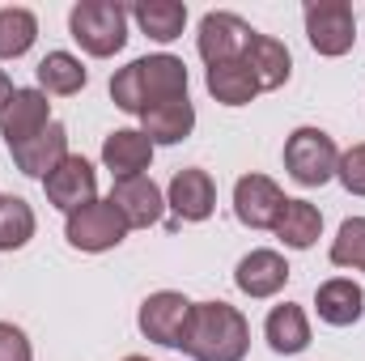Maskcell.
Here are the masks:
<instances>
[{
	"mask_svg": "<svg viewBox=\"0 0 365 361\" xmlns=\"http://www.w3.org/2000/svg\"><path fill=\"white\" fill-rule=\"evenodd\" d=\"M47 123H51V102L43 90H17L9 98V106L0 111V136L9 149L34 141Z\"/></svg>",
	"mask_w": 365,
	"mask_h": 361,
	"instance_id": "obj_12",
	"label": "cell"
},
{
	"mask_svg": "<svg viewBox=\"0 0 365 361\" xmlns=\"http://www.w3.org/2000/svg\"><path fill=\"white\" fill-rule=\"evenodd\" d=\"M0 361H34V349L17 323H0Z\"/></svg>",
	"mask_w": 365,
	"mask_h": 361,
	"instance_id": "obj_29",
	"label": "cell"
},
{
	"mask_svg": "<svg viewBox=\"0 0 365 361\" xmlns=\"http://www.w3.org/2000/svg\"><path fill=\"white\" fill-rule=\"evenodd\" d=\"M34 208L21 195H0V251H21L34 238Z\"/></svg>",
	"mask_w": 365,
	"mask_h": 361,
	"instance_id": "obj_26",
	"label": "cell"
},
{
	"mask_svg": "<svg viewBox=\"0 0 365 361\" xmlns=\"http://www.w3.org/2000/svg\"><path fill=\"white\" fill-rule=\"evenodd\" d=\"M251 349V323L230 302H195L179 353L191 361H242Z\"/></svg>",
	"mask_w": 365,
	"mask_h": 361,
	"instance_id": "obj_1",
	"label": "cell"
},
{
	"mask_svg": "<svg viewBox=\"0 0 365 361\" xmlns=\"http://www.w3.org/2000/svg\"><path fill=\"white\" fill-rule=\"evenodd\" d=\"M68 34L81 43L86 56L106 60L128 43V9L119 0H81L68 13Z\"/></svg>",
	"mask_w": 365,
	"mask_h": 361,
	"instance_id": "obj_3",
	"label": "cell"
},
{
	"mask_svg": "<svg viewBox=\"0 0 365 361\" xmlns=\"http://www.w3.org/2000/svg\"><path fill=\"white\" fill-rule=\"evenodd\" d=\"M242 64L251 68V77H255L259 90H280L289 81V73H293L289 47L280 39H272V34H251L247 51H242Z\"/></svg>",
	"mask_w": 365,
	"mask_h": 361,
	"instance_id": "obj_18",
	"label": "cell"
},
{
	"mask_svg": "<svg viewBox=\"0 0 365 361\" xmlns=\"http://www.w3.org/2000/svg\"><path fill=\"white\" fill-rule=\"evenodd\" d=\"M336 179L344 183L349 195H365V145H353L340 153V166H336Z\"/></svg>",
	"mask_w": 365,
	"mask_h": 361,
	"instance_id": "obj_28",
	"label": "cell"
},
{
	"mask_svg": "<svg viewBox=\"0 0 365 361\" xmlns=\"http://www.w3.org/2000/svg\"><path fill=\"white\" fill-rule=\"evenodd\" d=\"M153 162V141L136 128H115L106 141H102V166L115 175V179H132V175H145Z\"/></svg>",
	"mask_w": 365,
	"mask_h": 361,
	"instance_id": "obj_17",
	"label": "cell"
},
{
	"mask_svg": "<svg viewBox=\"0 0 365 361\" xmlns=\"http://www.w3.org/2000/svg\"><path fill=\"white\" fill-rule=\"evenodd\" d=\"M34 73H38V90L43 93H60V98L81 93L86 90V81H90L86 64H81L73 51H47V56L38 60Z\"/></svg>",
	"mask_w": 365,
	"mask_h": 361,
	"instance_id": "obj_23",
	"label": "cell"
},
{
	"mask_svg": "<svg viewBox=\"0 0 365 361\" xmlns=\"http://www.w3.org/2000/svg\"><path fill=\"white\" fill-rule=\"evenodd\" d=\"M251 34H255V30H251L238 13L212 9V13H204V17H200L195 51H200V60H204L208 68H217V64H234V60H242V51H247Z\"/></svg>",
	"mask_w": 365,
	"mask_h": 361,
	"instance_id": "obj_7",
	"label": "cell"
},
{
	"mask_svg": "<svg viewBox=\"0 0 365 361\" xmlns=\"http://www.w3.org/2000/svg\"><path fill=\"white\" fill-rule=\"evenodd\" d=\"M123 361H149V357H123Z\"/></svg>",
	"mask_w": 365,
	"mask_h": 361,
	"instance_id": "obj_31",
	"label": "cell"
},
{
	"mask_svg": "<svg viewBox=\"0 0 365 361\" xmlns=\"http://www.w3.org/2000/svg\"><path fill=\"white\" fill-rule=\"evenodd\" d=\"M110 98L128 115H145L158 102L187 98V64L179 56H166V51L140 56V60H132L128 68H119L110 77Z\"/></svg>",
	"mask_w": 365,
	"mask_h": 361,
	"instance_id": "obj_2",
	"label": "cell"
},
{
	"mask_svg": "<svg viewBox=\"0 0 365 361\" xmlns=\"http://www.w3.org/2000/svg\"><path fill=\"white\" fill-rule=\"evenodd\" d=\"M340 166V149L323 128H297L284 141V171L289 179L302 187H323L327 179H336Z\"/></svg>",
	"mask_w": 365,
	"mask_h": 361,
	"instance_id": "obj_4",
	"label": "cell"
},
{
	"mask_svg": "<svg viewBox=\"0 0 365 361\" xmlns=\"http://www.w3.org/2000/svg\"><path fill=\"white\" fill-rule=\"evenodd\" d=\"M314 310H319V319H323L327 327H353V323H361V315H365L361 285L349 280V276L323 280V285L314 289Z\"/></svg>",
	"mask_w": 365,
	"mask_h": 361,
	"instance_id": "obj_16",
	"label": "cell"
},
{
	"mask_svg": "<svg viewBox=\"0 0 365 361\" xmlns=\"http://www.w3.org/2000/svg\"><path fill=\"white\" fill-rule=\"evenodd\" d=\"M191 128H195V106H191V98L158 102V106H149V111L140 115V132L153 141V149H158V145H179V141H187Z\"/></svg>",
	"mask_w": 365,
	"mask_h": 361,
	"instance_id": "obj_19",
	"label": "cell"
},
{
	"mask_svg": "<svg viewBox=\"0 0 365 361\" xmlns=\"http://www.w3.org/2000/svg\"><path fill=\"white\" fill-rule=\"evenodd\" d=\"M264 340H268V349L280 353V357H293V353L310 349V319H306V310L293 306V302L272 306L268 319H264Z\"/></svg>",
	"mask_w": 365,
	"mask_h": 361,
	"instance_id": "obj_20",
	"label": "cell"
},
{
	"mask_svg": "<svg viewBox=\"0 0 365 361\" xmlns=\"http://www.w3.org/2000/svg\"><path fill=\"white\" fill-rule=\"evenodd\" d=\"M284 191L276 187L268 175H242L234 183V217L247 230H272L280 208H284Z\"/></svg>",
	"mask_w": 365,
	"mask_h": 361,
	"instance_id": "obj_10",
	"label": "cell"
},
{
	"mask_svg": "<svg viewBox=\"0 0 365 361\" xmlns=\"http://www.w3.org/2000/svg\"><path fill=\"white\" fill-rule=\"evenodd\" d=\"M106 200L123 213L128 230H149V225H158V221H162V208H166L162 187L149 179V175L115 179V187H110V195H106Z\"/></svg>",
	"mask_w": 365,
	"mask_h": 361,
	"instance_id": "obj_11",
	"label": "cell"
},
{
	"mask_svg": "<svg viewBox=\"0 0 365 361\" xmlns=\"http://www.w3.org/2000/svg\"><path fill=\"white\" fill-rule=\"evenodd\" d=\"M306 39L319 56L336 60L344 51H353L357 39V17L349 0H310L306 4Z\"/></svg>",
	"mask_w": 365,
	"mask_h": 361,
	"instance_id": "obj_6",
	"label": "cell"
},
{
	"mask_svg": "<svg viewBox=\"0 0 365 361\" xmlns=\"http://www.w3.org/2000/svg\"><path fill=\"white\" fill-rule=\"evenodd\" d=\"M9 153H13V162H17L21 175H30V179H47V175L68 158V128L51 119L34 141L17 145V149H9Z\"/></svg>",
	"mask_w": 365,
	"mask_h": 361,
	"instance_id": "obj_15",
	"label": "cell"
},
{
	"mask_svg": "<svg viewBox=\"0 0 365 361\" xmlns=\"http://www.w3.org/2000/svg\"><path fill=\"white\" fill-rule=\"evenodd\" d=\"M272 230L289 251H310L319 243V234H323V213L310 200H284Z\"/></svg>",
	"mask_w": 365,
	"mask_h": 361,
	"instance_id": "obj_21",
	"label": "cell"
},
{
	"mask_svg": "<svg viewBox=\"0 0 365 361\" xmlns=\"http://www.w3.org/2000/svg\"><path fill=\"white\" fill-rule=\"evenodd\" d=\"M234 285H238L247 298H276V293L289 285V264H284L280 251L259 247V251H251V255L238 260V268H234Z\"/></svg>",
	"mask_w": 365,
	"mask_h": 361,
	"instance_id": "obj_14",
	"label": "cell"
},
{
	"mask_svg": "<svg viewBox=\"0 0 365 361\" xmlns=\"http://www.w3.org/2000/svg\"><path fill=\"white\" fill-rule=\"evenodd\" d=\"M331 264L336 268L365 272V217L340 221V234L331 238Z\"/></svg>",
	"mask_w": 365,
	"mask_h": 361,
	"instance_id": "obj_27",
	"label": "cell"
},
{
	"mask_svg": "<svg viewBox=\"0 0 365 361\" xmlns=\"http://www.w3.org/2000/svg\"><path fill=\"white\" fill-rule=\"evenodd\" d=\"M13 81H9V73H4V68H0V111H4V106H9V98H13Z\"/></svg>",
	"mask_w": 365,
	"mask_h": 361,
	"instance_id": "obj_30",
	"label": "cell"
},
{
	"mask_svg": "<svg viewBox=\"0 0 365 361\" xmlns=\"http://www.w3.org/2000/svg\"><path fill=\"white\" fill-rule=\"evenodd\" d=\"M128 17L153 43H175V39H182V26H187V4H179V0H140V4L128 9Z\"/></svg>",
	"mask_w": 365,
	"mask_h": 361,
	"instance_id": "obj_22",
	"label": "cell"
},
{
	"mask_svg": "<svg viewBox=\"0 0 365 361\" xmlns=\"http://www.w3.org/2000/svg\"><path fill=\"white\" fill-rule=\"evenodd\" d=\"M166 204L175 208L179 221H208L212 208H217V183H212L208 171H200V166L175 171V179L166 187Z\"/></svg>",
	"mask_w": 365,
	"mask_h": 361,
	"instance_id": "obj_13",
	"label": "cell"
},
{
	"mask_svg": "<svg viewBox=\"0 0 365 361\" xmlns=\"http://www.w3.org/2000/svg\"><path fill=\"white\" fill-rule=\"evenodd\" d=\"M191 306H195V302H187L175 289L149 293V298L140 302V315H136L140 336L153 340V345H162V349H179L182 332H187V319H191Z\"/></svg>",
	"mask_w": 365,
	"mask_h": 361,
	"instance_id": "obj_8",
	"label": "cell"
},
{
	"mask_svg": "<svg viewBox=\"0 0 365 361\" xmlns=\"http://www.w3.org/2000/svg\"><path fill=\"white\" fill-rule=\"evenodd\" d=\"M38 39V17L21 4H9L0 9V60H17L34 47Z\"/></svg>",
	"mask_w": 365,
	"mask_h": 361,
	"instance_id": "obj_25",
	"label": "cell"
},
{
	"mask_svg": "<svg viewBox=\"0 0 365 361\" xmlns=\"http://www.w3.org/2000/svg\"><path fill=\"white\" fill-rule=\"evenodd\" d=\"M64 238H68L77 251L102 255V251H115V247L128 238V221H123V213H119L110 200H90V204H81L77 213H68Z\"/></svg>",
	"mask_w": 365,
	"mask_h": 361,
	"instance_id": "obj_5",
	"label": "cell"
},
{
	"mask_svg": "<svg viewBox=\"0 0 365 361\" xmlns=\"http://www.w3.org/2000/svg\"><path fill=\"white\" fill-rule=\"evenodd\" d=\"M43 191H47V204H51V208L77 213L81 204L98 200V175H93V166L81 153H68V158L43 179Z\"/></svg>",
	"mask_w": 365,
	"mask_h": 361,
	"instance_id": "obj_9",
	"label": "cell"
},
{
	"mask_svg": "<svg viewBox=\"0 0 365 361\" xmlns=\"http://www.w3.org/2000/svg\"><path fill=\"white\" fill-rule=\"evenodd\" d=\"M204 86L208 93L221 102V106H247L259 86H255V77H251V68L242 64V60H234V64H217V68H208V77H204Z\"/></svg>",
	"mask_w": 365,
	"mask_h": 361,
	"instance_id": "obj_24",
	"label": "cell"
}]
</instances>
